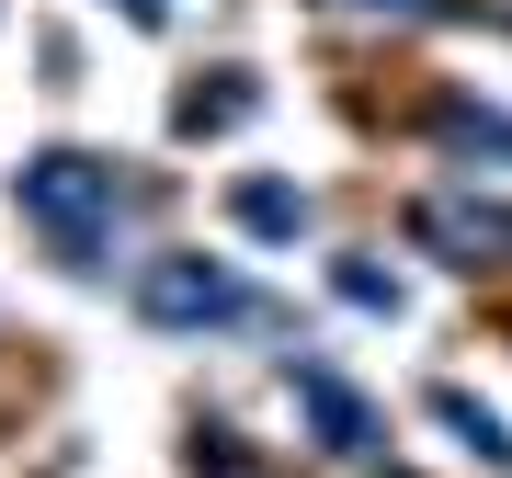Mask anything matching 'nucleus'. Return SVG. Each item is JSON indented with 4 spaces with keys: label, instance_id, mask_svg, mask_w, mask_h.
<instances>
[{
    "label": "nucleus",
    "instance_id": "f257e3e1",
    "mask_svg": "<svg viewBox=\"0 0 512 478\" xmlns=\"http://www.w3.org/2000/svg\"><path fill=\"white\" fill-rule=\"evenodd\" d=\"M23 217L46 228L57 262H103L114 217H126V171L103 148H46V160H23Z\"/></svg>",
    "mask_w": 512,
    "mask_h": 478
},
{
    "label": "nucleus",
    "instance_id": "f03ea898",
    "mask_svg": "<svg viewBox=\"0 0 512 478\" xmlns=\"http://www.w3.org/2000/svg\"><path fill=\"white\" fill-rule=\"evenodd\" d=\"M160 331H239L251 319V285L228 274V262H194V251H171L160 274H148V296H137Z\"/></svg>",
    "mask_w": 512,
    "mask_h": 478
},
{
    "label": "nucleus",
    "instance_id": "7ed1b4c3",
    "mask_svg": "<svg viewBox=\"0 0 512 478\" xmlns=\"http://www.w3.org/2000/svg\"><path fill=\"white\" fill-rule=\"evenodd\" d=\"M410 228L433 239V251H456V262H512V217H490V205H478V217H467V205L444 194V205H421Z\"/></svg>",
    "mask_w": 512,
    "mask_h": 478
},
{
    "label": "nucleus",
    "instance_id": "20e7f679",
    "mask_svg": "<svg viewBox=\"0 0 512 478\" xmlns=\"http://www.w3.org/2000/svg\"><path fill=\"white\" fill-rule=\"evenodd\" d=\"M239 103H262V80H251V69L183 80V103H171V137H217V126H239Z\"/></svg>",
    "mask_w": 512,
    "mask_h": 478
},
{
    "label": "nucleus",
    "instance_id": "39448f33",
    "mask_svg": "<svg viewBox=\"0 0 512 478\" xmlns=\"http://www.w3.org/2000/svg\"><path fill=\"white\" fill-rule=\"evenodd\" d=\"M296 399H308V422H319V444H376V410L353 399L342 376H296Z\"/></svg>",
    "mask_w": 512,
    "mask_h": 478
},
{
    "label": "nucleus",
    "instance_id": "423d86ee",
    "mask_svg": "<svg viewBox=\"0 0 512 478\" xmlns=\"http://www.w3.org/2000/svg\"><path fill=\"white\" fill-rule=\"evenodd\" d=\"M228 205H239L251 239H296V228H308V194H296V183H239Z\"/></svg>",
    "mask_w": 512,
    "mask_h": 478
},
{
    "label": "nucleus",
    "instance_id": "0eeeda50",
    "mask_svg": "<svg viewBox=\"0 0 512 478\" xmlns=\"http://www.w3.org/2000/svg\"><path fill=\"white\" fill-rule=\"evenodd\" d=\"M433 410H444V422H456V433L478 444V456H501V467H512V444H501V422H490V410H478V399H456V387H444Z\"/></svg>",
    "mask_w": 512,
    "mask_h": 478
},
{
    "label": "nucleus",
    "instance_id": "6e6552de",
    "mask_svg": "<svg viewBox=\"0 0 512 478\" xmlns=\"http://www.w3.org/2000/svg\"><path fill=\"white\" fill-rule=\"evenodd\" d=\"M342 296H353V308H399V274H376V262H342Z\"/></svg>",
    "mask_w": 512,
    "mask_h": 478
},
{
    "label": "nucleus",
    "instance_id": "1a4fd4ad",
    "mask_svg": "<svg viewBox=\"0 0 512 478\" xmlns=\"http://www.w3.org/2000/svg\"><path fill=\"white\" fill-rule=\"evenodd\" d=\"M319 12H365V23H421V12H444V0H319Z\"/></svg>",
    "mask_w": 512,
    "mask_h": 478
},
{
    "label": "nucleus",
    "instance_id": "9d476101",
    "mask_svg": "<svg viewBox=\"0 0 512 478\" xmlns=\"http://www.w3.org/2000/svg\"><path fill=\"white\" fill-rule=\"evenodd\" d=\"M114 12H126V23H160V12H171V0H114Z\"/></svg>",
    "mask_w": 512,
    "mask_h": 478
}]
</instances>
